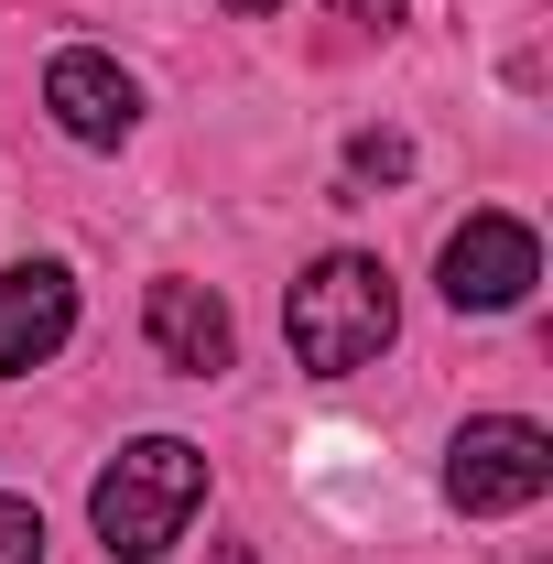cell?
<instances>
[{
  "label": "cell",
  "instance_id": "6da1fadb",
  "mask_svg": "<svg viewBox=\"0 0 553 564\" xmlns=\"http://www.w3.org/2000/svg\"><path fill=\"white\" fill-rule=\"evenodd\" d=\"M391 326H402V304H391V272H380L369 250H326L315 272L282 293V337H293V358H304L315 380L369 369V358L391 348Z\"/></svg>",
  "mask_w": 553,
  "mask_h": 564
},
{
  "label": "cell",
  "instance_id": "7a4b0ae2",
  "mask_svg": "<svg viewBox=\"0 0 553 564\" xmlns=\"http://www.w3.org/2000/svg\"><path fill=\"white\" fill-rule=\"evenodd\" d=\"M196 499H207V456L185 434H141V445H120V467L87 489V521H98V543L120 564H152V554L185 543Z\"/></svg>",
  "mask_w": 553,
  "mask_h": 564
},
{
  "label": "cell",
  "instance_id": "3957f363",
  "mask_svg": "<svg viewBox=\"0 0 553 564\" xmlns=\"http://www.w3.org/2000/svg\"><path fill=\"white\" fill-rule=\"evenodd\" d=\"M553 489V434L543 423H521V413H488L456 434V456H445V499L456 510H532V499Z\"/></svg>",
  "mask_w": 553,
  "mask_h": 564
},
{
  "label": "cell",
  "instance_id": "277c9868",
  "mask_svg": "<svg viewBox=\"0 0 553 564\" xmlns=\"http://www.w3.org/2000/svg\"><path fill=\"white\" fill-rule=\"evenodd\" d=\"M532 282H543V239L521 217H467L445 239V304L456 315H510Z\"/></svg>",
  "mask_w": 553,
  "mask_h": 564
},
{
  "label": "cell",
  "instance_id": "5b68a950",
  "mask_svg": "<svg viewBox=\"0 0 553 564\" xmlns=\"http://www.w3.org/2000/svg\"><path fill=\"white\" fill-rule=\"evenodd\" d=\"M66 326H76L66 261H11V272H0V380L44 369V358L66 348Z\"/></svg>",
  "mask_w": 553,
  "mask_h": 564
},
{
  "label": "cell",
  "instance_id": "8992f818",
  "mask_svg": "<svg viewBox=\"0 0 553 564\" xmlns=\"http://www.w3.org/2000/svg\"><path fill=\"white\" fill-rule=\"evenodd\" d=\"M141 326H152L163 369H185V380H217L239 358V326H228V304H217L207 282H152L141 293Z\"/></svg>",
  "mask_w": 553,
  "mask_h": 564
},
{
  "label": "cell",
  "instance_id": "52a82bcc",
  "mask_svg": "<svg viewBox=\"0 0 553 564\" xmlns=\"http://www.w3.org/2000/svg\"><path fill=\"white\" fill-rule=\"evenodd\" d=\"M44 109H55V120H66V141H98V152H109V141L131 131V76L109 66V55H55V66H44Z\"/></svg>",
  "mask_w": 553,
  "mask_h": 564
},
{
  "label": "cell",
  "instance_id": "ba28073f",
  "mask_svg": "<svg viewBox=\"0 0 553 564\" xmlns=\"http://www.w3.org/2000/svg\"><path fill=\"white\" fill-rule=\"evenodd\" d=\"M347 174H358V185H402V174H413V141L402 131H358L347 141Z\"/></svg>",
  "mask_w": 553,
  "mask_h": 564
},
{
  "label": "cell",
  "instance_id": "9c48e42d",
  "mask_svg": "<svg viewBox=\"0 0 553 564\" xmlns=\"http://www.w3.org/2000/svg\"><path fill=\"white\" fill-rule=\"evenodd\" d=\"M0 564H44V510L33 499H0Z\"/></svg>",
  "mask_w": 553,
  "mask_h": 564
},
{
  "label": "cell",
  "instance_id": "30bf717a",
  "mask_svg": "<svg viewBox=\"0 0 553 564\" xmlns=\"http://www.w3.org/2000/svg\"><path fill=\"white\" fill-rule=\"evenodd\" d=\"M347 22H391V11H402V0H337Z\"/></svg>",
  "mask_w": 553,
  "mask_h": 564
},
{
  "label": "cell",
  "instance_id": "8fae6325",
  "mask_svg": "<svg viewBox=\"0 0 553 564\" xmlns=\"http://www.w3.org/2000/svg\"><path fill=\"white\" fill-rule=\"evenodd\" d=\"M228 11H282V0H228Z\"/></svg>",
  "mask_w": 553,
  "mask_h": 564
}]
</instances>
